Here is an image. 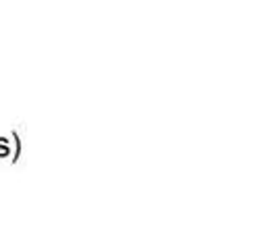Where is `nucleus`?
I'll return each instance as SVG.
<instances>
[]
</instances>
